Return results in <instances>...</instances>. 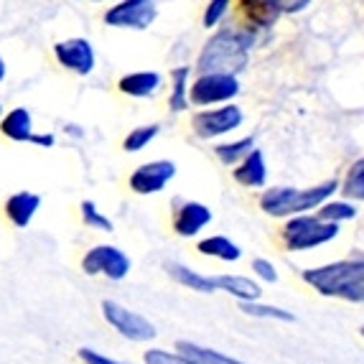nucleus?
I'll return each instance as SVG.
<instances>
[{"label":"nucleus","instance_id":"nucleus-5","mask_svg":"<svg viewBox=\"0 0 364 364\" xmlns=\"http://www.w3.org/2000/svg\"><path fill=\"white\" fill-rule=\"evenodd\" d=\"M240 95V79L235 74H199L188 82V105L209 107V105L232 102Z\"/></svg>","mask_w":364,"mask_h":364},{"label":"nucleus","instance_id":"nucleus-15","mask_svg":"<svg viewBox=\"0 0 364 364\" xmlns=\"http://www.w3.org/2000/svg\"><path fill=\"white\" fill-rule=\"evenodd\" d=\"M164 87V77L158 72H130L125 77H120L117 82V90L128 97H156L158 92Z\"/></svg>","mask_w":364,"mask_h":364},{"label":"nucleus","instance_id":"nucleus-13","mask_svg":"<svg viewBox=\"0 0 364 364\" xmlns=\"http://www.w3.org/2000/svg\"><path fill=\"white\" fill-rule=\"evenodd\" d=\"M209 222H212V209H209L207 204L186 201V204H181L176 217H173V230L181 237H194V235H199Z\"/></svg>","mask_w":364,"mask_h":364},{"label":"nucleus","instance_id":"nucleus-6","mask_svg":"<svg viewBox=\"0 0 364 364\" xmlns=\"http://www.w3.org/2000/svg\"><path fill=\"white\" fill-rule=\"evenodd\" d=\"M242 120H245L242 107H237L235 102H222V107H209L196 112L191 117V128H194V133L199 138L212 140L237 130L242 125Z\"/></svg>","mask_w":364,"mask_h":364},{"label":"nucleus","instance_id":"nucleus-34","mask_svg":"<svg viewBox=\"0 0 364 364\" xmlns=\"http://www.w3.org/2000/svg\"><path fill=\"white\" fill-rule=\"evenodd\" d=\"M28 143H33V146H38V148H51L56 143V138L51 133H36V130H33V135L28 138Z\"/></svg>","mask_w":364,"mask_h":364},{"label":"nucleus","instance_id":"nucleus-29","mask_svg":"<svg viewBox=\"0 0 364 364\" xmlns=\"http://www.w3.org/2000/svg\"><path fill=\"white\" fill-rule=\"evenodd\" d=\"M230 8H232V0H209L207 8H204V18H201L204 28H214V26L222 23L225 16L230 13Z\"/></svg>","mask_w":364,"mask_h":364},{"label":"nucleus","instance_id":"nucleus-11","mask_svg":"<svg viewBox=\"0 0 364 364\" xmlns=\"http://www.w3.org/2000/svg\"><path fill=\"white\" fill-rule=\"evenodd\" d=\"M176 176V164L173 161H151V164H143L130 173V188L135 194L148 196L164 191L166 183Z\"/></svg>","mask_w":364,"mask_h":364},{"label":"nucleus","instance_id":"nucleus-7","mask_svg":"<svg viewBox=\"0 0 364 364\" xmlns=\"http://www.w3.org/2000/svg\"><path fill=\"white\" fill-rule=\"evenodd\" d=\"M156 0H115V6L105 11V23L112 28H135L143 31L156 21Z\"/></svg>","mask_w":364,"mask_h":364},{"label":"nucleus","instance_id":"nucleus-9","mask_svg":"<svg viewBox=\"0 0 364 364\" xmlns=\"http://www.w3.org/2000/svg\"><path fill=\"white\" fill-rule=\"evenodd\" d=\"M87 275H107L109 280H122L130 273V257L112 245H97L82 260Z\"/></svg>","mask_w":364,"mask_h":364},{"label":"nucleus","instance_id":"nucleus-22","mask_svg":"<svg viewBox=\"0 0 364 364\" xmlns=\"http://www.w3.org/2000/svg\"><path fill=\"white\" fill-rule=\"evenodd\" d=\"M168 273L173 275L181 286L191 288V291H199V293H214V291H217L214 275L194 273V270H188V267H183V265H176V262H171V265H168Z\"/></svg>","mask_w":364,"mask_h":364},{"label":"nucleus","instance_id":"nucleus-2","mask_svg":"<svg viewBox=\"0 0 364 364\" xmlns=\"http://www.w3.org/2000/svg\"><path fill=\"white\" fill-rule=\"evenodd\" d=\"M304 280L314 291L328 298H344L349 304H362L364 301V262L357 260H341L331 262L323 267H311L304 270Z\"/></svg>","mask_w":364,"mask_h":364},{"label":"nucleus","instance_id":"nucleus-26","mask_svg":"<svg viewBox=\"0 0 364 364\" xmlns=\"http://www.w3.org/2000/svg\"><path fill=\"white\" fill-rule=\"evenodd\" d=\"M158 133H161L158 125H140V128H133L128 135H125V140H122V148H125L128 153H138V151H143V148L151 146L153 140L158 138Z\"/></svg>","mask_w":364,"mask_h":364},{"label":"nucleus","instance_id":"nucleus-12","mask_svg":"<svg viewBox=\"0 0 364 364\" xmlns=\"http://www.w3.org/2000/svg\"><path fill=\"white\" fill-rule=\"evenodd\" d=\"M237 6L252 28H273L283 16L278 0H237Z\"/></svg>","mask_w":364,"mask_h":364},{"label":"nucleus","instance_id":"nucleus-31","mask_svg":"<svg viewBox=\"0 0 364 364\" xmlns=\"http://www.w3.org/2000/svg\"><path fill=\"white\" fill-rule=\"evenodd\" d=\"M252 270H255L260 278H265L267 283H275L278 280V273H275V265L273 262L262 260V257H257V260H252Z\"/></svg>","mask_w":364,"mask_h":364},{"label":"nucleus","instance_id":"nucleus-1","mask_svg":"<svg viewBox=\"0 0 364 364\" xmlns=\"http://www.w3.org/2000/svg\"><path fill=\"white\" fill-rule=\"evenodd\" d=\"M255 46V28L242 26V28L217 31L201 49L196 59V72L199 74H240L250 61V49Z\"/></svg>","mask_w":364,"mask_h":364},{"label":"nucleus","instance_id":"nucleus-3","mask_svg":"<svg viewBox=\"0 0 364 364\" xmlns=\"http://www.w3.org/2000/svg\"><path fill=\"white\" fill-rule=\"evenodd\" d=\"M339 191V181H323L311 188H291V186H273L260 194V209L270 217H293V214H306L323 204L326 199Z\"/></svg>","mask_w":364,"mask_h":364},{"label":"nucleus","instance_id":"nucleus-21","mask_svg":"<svg viewBox=\"0 0 364 364\" xmlns=\"http://www.w3.org/2000/svg\"><path fill=\"white\" fill-rule=\"evenodd\" d=\"M188 82H191V67H176L171 72L168 107L173 109V112L188 109Z\"/></svg>","mask_w":364,"mask_h":364},{"label":"nucleus","instance_id":"nucleus-4","mask_svg":"<svg viewBox=\"0 0 364 364\" xmlns=\"http://www.w3.org/2000/svg\"><path fill=\"white\" fill-rule=\"evenodd\" d=\"M280 237L291 252H304V250L318 247V245H326L334 237H339V225L323 222V219L311 217V214H293L280 232Z\"/></svg>","mask_w":364,"mask_h":364},{"label":"nucleus","instance_id":"nucleus-23","mask_svg":"<svg viewBox=\"0 0 364 364\" xmlns=\"http://www.w3.org/2000/svg\"><path fill=\"white\" fill-rule=\"evenodd\" d=\"M252 148H255V140L240 138V140H232V143H219V146L214 148V153H217V158L225 166H235V164H240Z\"/></svg>","mask_w":364,"mask_h":364},{"label":"nucleus","instance_id":"nucleus-33","mask_svg":"<svg viewBox=\"0 0 364 364\" xmlns=\"http://www.w3.org/2000/svg\"><path fill=\"white\" fill-rule=\"evenodd\" d=\"M283 13H301L311 6V0H278Z\"/></svg>","mask_w":364,"mask_h":364},{"label":"nucleus","instance_id":"nucleus-24","mask_svg":"<svg viewBox=\"0 0 364 364\" xmlns=\"http://www.w3.org/2000/svg\"><path fill=\"white\" fill-rule=\"evenodd\" d=\"M339 188L346 199H354V201L364 199V161L362 158L354 161V166L349 168V173H346L344 183H339Z\"/></svg>","mask_w":364,"mask_h":364},{"label":"nucleus","instance_id":"nucleus-35","mask_svg":"<svg viewBox=\"0 0 364 364\" xmlns=\"http://www.w3.org/2000/svg\"><path fill=\"white\" fill-rule=\"evenodd\" d=\"M6 72H8V67H6V61H3V56H0V82L6 79Z\"/></svg>","mask_w":364,"mask_h":364},{"label":"nucleus","instance_id":"nucleus-32","mask_svg":"<svg viewBox=\"0 0 364 364\" xmlns=\"http://www.w3.org/2000/svg\"><path fill=\"white\" fill-rule=\"evenodd\" d=\"M79 357L85 359V364H122L109 357H102V354H97V352H92V349H79Z\"/></svg>","mask_w":364,"mask_h":364},{"label":"nucleus","instance_id":"nucleus-19","mask_svg":"<svg viewBox=\"0 0 364 364\" xmlns=\"http://www.w3.org/2000/svg\"><path fill=\"white\" fill-rule=\"evenodd\" d=\"M176 352L181 354L188 364H242V362H237V359H230V357H225V354L214 352V349L194 344V341H178Z\"/></svg>","mask_w":364,"mask_h":364},{"label":"nucleus","instance_id":"nucleus-10","mask_svg":"<svg viewBox=\"0 0 364 364\" xmlns=\"http://www.w3.org/2000/svg\"><path fill=\"white\" fill-rule=\"evenodd\" d=\"M54 56L61 67L69 69V72L79 74V77H87V74L95 72V64H97V56H95V46H92L87 38H64V41L54 43Z\"/></svg>","mask_w":364,"mask_h":364},{"label":"nucleus","instance_id":"nucleus-14","mask_svg":"<svg viewBox=\"0 0 364 364\" xmlns=\"http://www.w3.org/2000/svg\"><path fill=\"white\" fill-rule=\"evenodd\" d=\"M232 173H235V181L240 183V186H247V188L265 186L267 166H265V156H262V151L252 148V151H250L240 164H235V171H232Z\"/></svg>","mask_w":364,"mask_h":364},{"label":"nucleus","instance_id":"nucleus-30","mask_svg":"<svg viewBox=\"0 0 364 364\" xmlns=\"http://www.w3.org/2000/svg\"><path fill=\"white\" fill-rule=\"evenodd\" d=\"M146 364H188L181 354H168L164 349H151L146 352Z\"/></svg>","mask_w":364,"mask_h":364},{"label":"nucleus","instance_id":"nucleus-36","mask_svg":"<svg viewBox=\"0 0 364 364\" xmlns=\"http://www.w3.org/2000/svg\"><path fill=\"white\" fill-rule=\"evenodd\" d=\"M95 3H115V0H95Z\"/></svg>","mask_w":364,"mask_h":364},{"label":"nucleus","instance_id":"nucleus-28","mask_svg":"<svg viewBox=\"0 0 364 364\" xmlns=\"http://www.w3.org/2000/svg\"><path fill=\"white\" fill-rule=\"evenodd\" d=\"M82 219H85V225H90L92 230L112 232V222H109V217H105V214L100 212L95 201H82Z\"/></svg>","mask_w":364,"mask_h":364},{"label":"nucleus","instance_id":"nucleus-17","mask_svg":"<svg viewBox=\"0 0 364 364\" xmlns=\"http://www.w3.org/2000/svg\"><path fill=\"white\" fill-rule=\"evenodd\" d=\"M0 133L13 143H28L33 135V117L26 107H13L11 112L0 115Z\"/></svg>","mask_w":364,"mask_h":364},{"label":"nucleus","instance_id":"nucleus-18","mask_svg":"<svg viewBox=\"0 0 364 364\" xmlns=\"http://www.w3.org/2000/svg\"><path fill=\"white\" fill-rule=\"evenodd\" d=\"M214 283H217V291L232 293L240 301H257L262 293L257 283H252L250 278H242V275H214Z\"/></svg>","mask_w":364,"mask_h":364},{"label":"nucleus","instance_id":"nucleus-16","mask_svg":"<svg viewBox=\"0 0 364 364\" xmlns=\"http://www.w3.org/2000/svg\"><path fill=\"white\" fill-rule=\"evenodd\" d=\"M38 207H41V196L33 191H18V194L8 196L6 201V214L16 227H28L31 219L36 217Z\"/></svg>","mask_w":364,"mask_h":364},{"label":"nucleus","instance_id":"nucleus-25","mask_svg":"<svg viewBox=\"0 0 364 364\" xmlns=\"http://www.w3.org/2000/svg\"><path fill=\"white\" fill-rule=\"evenodd\" d=\"M318 219H323V222H346V219H354L357 217L359 209L354 207V204H349V201H331L326 199L323 204H318Z\"/></svg>","mask_w":364,"mask_h":364},{"label":"nucleus","instance_id":"nucleus-20","mask_svg":"<svg viewBox=\"0 0 364 364\" xmlns=\"http://www.w3.org/2000/svg\"><path fill=\"white\" fill-rule=\"evenodd\" d=\"M196 250H199L201 255H209V257H219V260L225 262H235L242 257V250H240V245H235L230 240V237H207V240H201L199 245H196Z\"/></svg>","mask_w":364,"mask_h":364},{"label":"nucleus","instance_id":"nucleus-37","mask_svg":"<svg viewBox=\"0 0 364 364\" xmlns=\"http://www.w3.org/2000/svg\"><path fill=\"white\" fill-rule=\"evenodd\" d=\"M0 115H3V109H0Z\"/></svg>","mask_w":364,"mask_h":364},{"label":"nucleus","instance_id":"nucleus-27","mask_svg":"<svg viewBox=\"0 0 364 364\" xmlns=\"http://www.w3.org/2000/svg\"><path fill=\"white\" fill-rule=\"evenodd\" d=\"M240 309L250 316H260V318H278V321H293V314L283 309H275V306H262L257 301H240Z\"/></svg>","mask_w":364,"mask_h":364},{"label":"nucleus","instance_id":"nucleus-8","mask_svg":"<svg viewBox=\"0 0 364 364\" xmlns=\"http://www.w3.org/2000/svg\"><path fill=\"white\" fill-rule=\"evenodd\" d=\"M102 314H105V318H107L109 326L115 328V331H120V334L130 341H148L156 336V326L148 321L146 316L135 314V311H128L125 306L115 304V301H105Z\"/></svg>","mask_w":364,"mask_h":364}]
</instances>
